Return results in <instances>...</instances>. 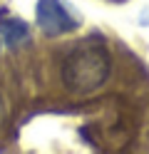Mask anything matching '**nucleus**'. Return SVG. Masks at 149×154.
Listing matches in <instances>:
<instances>
[{"mask_svg": "<svg viewBox=\"0 0 149 154\" xmlns=\"http://www.w3.org/2000/svg\"><path fill=\"white\" fill-rule=\"evenodd\" d=\"M109 52L99 40H82L62 62V85L72 94H92L109 77Z\"/></svg>", "mask_w": 149, "mask_h": 154, "instance_id": "1", "label": "nucleus"}, {"mask_svg": "<svg viewBox=\"0 0 149 154\" xmlns=\"http://www.w3.org/2000/svg\"><path fill=\"white\" fill-rule=\"evenodd\" d=\"M40 25H42L50 35H55V32L72 30L77 23L70 17V13L65 10V5L60 3V0H42V3H40Z\"/></svg>", "mask_w": 149, "mask_h": 154, "instance_id": "2", "label": "nucleus"}, {"mask_svg": "<svg viewBox=\"0 0 149 154\" xmlns=\"http://www.w3.org/2000/svg\"><path fill=\"white\" fill-rule=\"evenodd\" d=\"M3 122H5V100L0 94V127H3Z\"/></svg>", "mask_w": 149, "mask_h": 154, "instance_id": "3", "label": "nucleus"}]
</instances>
